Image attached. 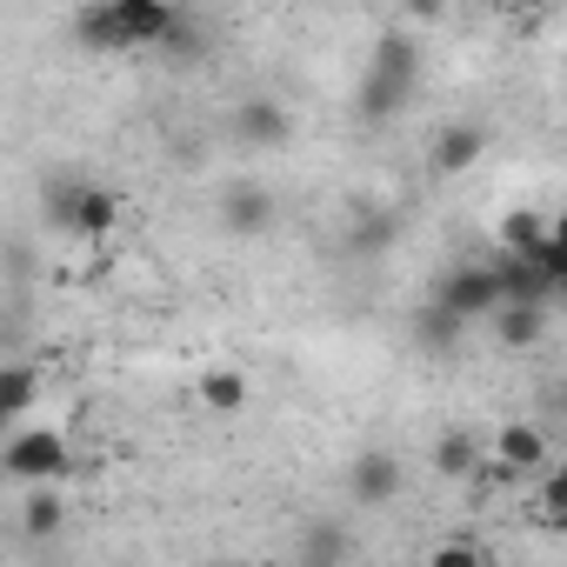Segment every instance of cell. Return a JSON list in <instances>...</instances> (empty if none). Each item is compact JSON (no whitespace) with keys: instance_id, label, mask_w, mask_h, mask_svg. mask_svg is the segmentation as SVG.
I'll return each instance as SVG.
<instances>
[{"instance_id":"277c9868","label":"cell","mask_w":567,"mask_h":567,"mask_svg":"<svg viewBox=\"0 0 567 567\" xmlns=\"http://www.w3.org/2000/svg\"><path fill=\"white\" fill-rule=\"evenodd\" d=\"M68 467H74V454H68V434H61V427H21V421H14V434L0 441V474L21 481V487L61 481Z\"/></svg>"},{"instance_id":"52a82bcc","label":"cell","mask_w":567,"mask_h":567,"mask_svg":"<svg viewBox=\"0 0 567 567\" xmlns=\"http://www.w3.org/2000/svg\"><path fill=\"white\" fill-rule=\"evenodd\" d=\"M234 141L240 147H254V154H280L295 141V114H288V101H274V94H247L240 107H234Z\"/></svg>"},{"instance_id":"7402d4cb","label":"cell","mask_w":567,"mask_h":567,"mask_svg":"<svg viewBox=\"0 0 567 567\" xmlns=\"http://www.w3.org/2000/svg\"><path fill=\"white\" fill-rule=\"evenodd\" d=\"M481 560H487L481 540H441L434 547V567H481Z\"/></svg>"},{"instance_id":"30bf717a","label":"cell","mask_w":567,"mask_h":567,"mask_svg":"<svg viewBox=\"0 0 567 567\" xmlns=\"http://www.w3.org/2000/svg\"><path fill=\"white\" fill-rule=\"evenodd\" d=\"M481 154H487V127H474V121H454V127H441V134H434V147H427V167H434L441 181H454V174H467Z\"/></svg>"},{"instance_id":"44dd1931","label":"cell","mask_w":567,"mask_h":567,"mask_svg":"<svg viewBox=\"0 0 567 567\" xmlns=\"http://www.w3.org/2000/svg\"><path fill=\"white\" fill-rule=\"evenodd\" d=\"M540 474H547V487H540V520H547V527H560V520H567V467H554V461H547Z\"/></svg>"},{"instance_id":"6da1fadb","label":"cell","mask_w":567,"mask_h":567,"mask_svg":"<svg viewBox=\"0 0 567 567\" xmlns=\"http://www.w3.org/2000/svg\"><path fill=\"white\" fill-rule=\"evenodd\" d=\"M414 87H421V41H414V28H388V34L374 41L368 68H361L354 121H361V127H388V121H401L408 101H414Z\"/></svg>"},{"instance_id":"d6986e66","label":"cell","mask_w":567,"mask_h":567,"mask_svg":"<svg viewBox=\"0 0 567 567\" xmlns=\"http://www.w3.org/2000/svg\"><path fill=\"white\" fill-rule=\"evenodd\" d=\"M547 227H554V214H534V207H514V214L501 220V247H507V254H527V247H534V240H540Z\"/></svg>"},{"instance_id":"2e32d148","label":"cell","mask_w":567,"mask_h":567,"mask_svg":"<svg viewBox=\"0 0 567 567\" xmlns=\"http://www.w3.org/2000/svg\"><path fill=\"white\" fill-rule=\"evenodd\" d=\"M61 527H68V501L54 494V481H34L28 501H21V534H28V540H48V534H61Z\"/></svg>"},{"instance_id":"9c48e42d","label":"cell","mask_w":567,"mask_h":567,"mask_svg":"<svg viewBox=\"0 0 567 567\" xmlns=\"http://www.w3.org/2000/svg\"><path fill=\"white\" fill-rule=\"evenodd\" d=\"M401 481H408V467H401L394 447H368V454L348 461V501L354 507H388L401 494Z\"/></svg>"},{"instance_id":"5b68a950","label":"cell","mask_w":567,"mask_h":567,"mask_svg":"<svg viewBox=\"0 0 567 567\" xmlns=\"http://www.w3.org/2000/svg\"><path fill=\"white\" fill-rule=\"evenodd\" d=\"M427 301H441L447 315H461V321L474 328V321H487V315L501 308V274H494V260H461V267H447V274L434 280Z\"/></svg>"},{"instance_id":"e0dca14e","label":"cell","mask_w":567,"mask_h":567,"mask_svg":"<svg viewBox=\"0 0 567 567\" xmlns=\"http://www.w3.org/2000/svg\"><path fill=\"white\" fill-rule=\"evenodd\" d=\"M461 334H467V321H461V315H447L441 301H421V308H414V341H421L427 354H454V348H461Z\"/></svg>"},{"instance_id":"ba28073f","label":"cell","mask_w":567,"mask_h":567,"mask_svg":"<svg viewBox=\"0 0 567 567\" xmlns=\"http://www.w3.org/2000/svg\"><path fill=\"white\" fill-rule=\"evenodd\" d=\"M274 187L267 181H227L220 187V227L234 234V240H260L267 227H274Z\"/></svg>"},{"instance_id":"3957f363","label":"cell","mask_w":567,"mask_h":567,"mask_svg":"<svg viewBox=\"0 0 567 567\" xmlns=\"http://www.w3.org/2000/svg\"><path fill=\"white\" fill-rule=\"evenodd\" d=\"M41 214H48V227L54 234H68V240H87V247H101L114 227H121V194L107 187V181H81V174H54L48 187H41Z\"/></svg>"},{"instance_id":"7c38bea8","label":"cell","mask_w":567,"mask_h":567,"mask_svg":"<svg viewBox=\"0 0 567 567\" xmlns=\"http://www.w3.org/2000/svg\"><path fill=\"white\" fill-rule=\"evenodd\" d=\"M394 234H401V214L394 207H354L348 214V254L354 260H381L394 247Z\"/></svg>"},{"instance_id":"ffe728a7","label":"cell","mask_w":567,"mask_h":567,"mask_svg":"<svg viewBox=\"0 0 567 567\" xmlns=\"http://www.w3.org/2000/svg\"><path fill=\"white\" fill-rule=\"evenodd\" d=\"M154 54H167V61H187V54H200V21L194 14H174V28L161 34V48Z\"/></svg>"},{"instance_id":"9a60e30c","label":"cell","mask_w":567,"mask_h":567,"mask_svg":"<svg viewBox=\"0 0 567 567\" xmlns=\"http://www.w3.org/2000/svg\"><path fill=\"white\" fill-rule=\"evenodd\" d=\"M194 401H200L207 414H220V421H227V414H240V408L254 401V388H247V374H240V368H207V374H200V388H194Z\"/></svg>"},{"instance_id":"5bb4252c","label":"cell","mask_w":567,"mask_h":567,"mask_svg":"<svg viewBox=\"0 0 567 567\" xmlns=\"http://www.w3.org/2000/svg\"><path fill=\"white\" fill-rule=\"evenodd\" d=\"M34 401H41V368L34 361H0V434L14 421H28Z\"/></svg>"},{"instance_id":"cb8c5ba5","label":"cell","mask_w":567,"mask_h":567,"mask_svg":"<svg viewBox=\"0 0 567 567\" xmlns=\"http://www.w3.org/2000/svg\"><path fill=\"white\" fill-rule=\"evenodd\" d=\"M560 8V0H514V14H534V21H547Z\"/></svg>"},{"instance_id":"ac0fdd59","label":"cell","mask_w":567,"mask_h":567,"mask_svg":"<svg viewBox=\"0 0 567 567\" xmlns=\"http://www.w3.org/2000/svg\"><path fill=\"white\" fill-rule=\"evenodd\" d=\"M301 560H315V567H334V560H348L354 554V527H341V520H315L301 540Z\"/></svg>"},{"instance_id":"603a6c76","label":"cell","mask_w":567,"mask_h":567,"mask_svg":"<svg viewBox=\"0 0 567 567\" xmlns=\"http://www.w3.org/2000/svg\"><path fill=\"white\" fill-rule=\"evenodd\" d=\"M401 14H408V28H427L447 14V0H401Z\"/></svg>"},{"instance_id":"7a4b0ae2","label":"cell","mask_w":567,"mask_h":567,"mask_svg":"<svg viewBox=\"0 0 567 567\" xmlns=\"http://www.w3.org/2000/svg\"><path fill=\"white\" fill-rule=\"evenodd\" d=\"M174 14H181L174 0H87L74 14V34L94 54H141V48H161Z\"/></svg>"},{"instance_id":"4fadbf2b","label":"cell","mask_w":567,"mask_h":567,"mask_svg":"<svg viewBox=\"0 0 567 567\" xmlns=\"http://www.w3.org/2000/svg\"><path fill=\"white\" fill-rule=\"evenodd\" d=\"M427 461H434V474H441V481H474V474L487 467V441H481V434H467V427H447V434L434 441V454H427Z\"/></svg>"},{"instance_id":"8fae6325","label":"cell","mask_w":567,"mask_h":567,"mask_svg":"<svg viewBox=\"0 0 567 567\" xmlns=\"http://www.w3.org/2000/svg\"><path fill=\"white\" fill-rule=\"evenodd\" d=\"M487 321H494V341H501L507 354H527V348L547 341V308H534V301H501Z\"/></svg>"},{"instance_id":"8992f818","label":"cell","mask_w":567,"mask_h":567,"mask_svg":"<svg viewBox=\"0 0 567 567\" xmlns=\"http://www.w3.org/2000/svg\"><path fill=\"white\" fill-rule=\"evenodd\" d=\"M547 461H554L547 434H540L534 421H507V427L494 434V447H487V467H481V474H494V481H527V474H540Z\"/></svg>"}]
</instances>
